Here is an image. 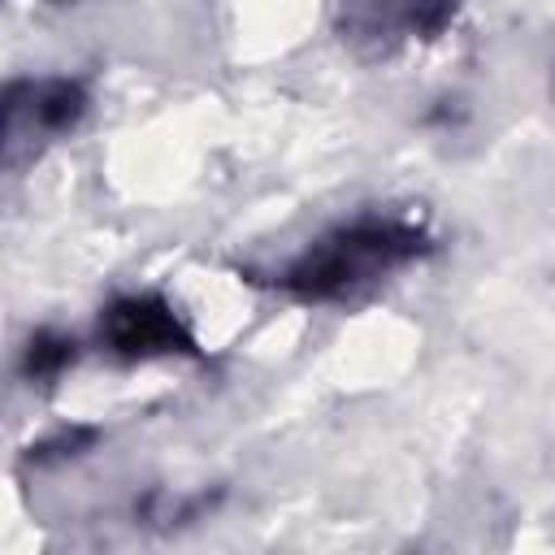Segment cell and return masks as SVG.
I'll list each match as a JSON object with an SVG mask.
<instances>
[{
	"label": "cell",
	"mask_w": 555,
	"mask_h": 555,
	"mask_svg": "<svg viewBox=\"0 0 555 555\" xmlns=\"http://www.w3.org/2000/svg\"><path fill=\"white\" fill-rule=\"evenodd\" d=\"M412 251H416V234H408L399 225H356V230L338 234L330 247L312 251L304 264H295L282 278V286L304 299H330V295H343L360 273L403 260Z\"/></svg>",
	"instance_id": "6da1fadb"
},
{
	"label": "cell",
	"mask_w": 555,
	"mask_h": 555,
	"mask_svg": "<svg viewBox=\"0 0 555 555\" xmlns=\"http://www.w3.org/2000/svg\"><path fill=\"white\" fill-rule=\"evenodd\" d=\"M100 330H104L108 347L121 351V356H165V351H186L191 347V338L182 334L178 317L152 295L117 299L104 312Z\"/></svg>",
	"instance_id": "7a4b0ae2"
},
{
	"label": "cell",
	"mask_w": 555,
	"mask_h": 555,
	"mask_svg": "<svg viewBox=\"0 0 555 555\" xmlns=\"http://www.w3.org/2000/svg\"><path fill=\"white\" fill-rule=\"evenodd\" d=\"M82 113V91L74 82H52L39 91V121L52 130H65L69 121H78Z\"/></svg>",
	"instance_id": "3957f363"
},
{
	"label": "cell",
	"mask_w": 555,
	"mask_h": 555,
	"mask_svg": "<svg viewBox=\"0 0 555 555\" xmlns=\"http://www.w3.org/2000/svg\"><path fill=\"white\" fill-rule=\"evenodd\" d=\"M69 360H74V343H69V338L39 334V338L30 343V351H26V373H30V377H52V373H61Z\"/></svg>",
	"instance_id": "277c9868"
}]
</instances>
